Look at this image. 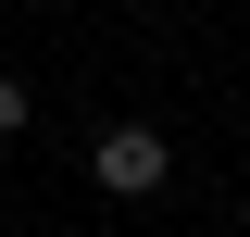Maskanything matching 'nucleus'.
Listing matches in <instances>:
<instances>
[{
	"mask_svg": "<svg viewBox=\"0 0 250 237\" xmlns=\"http://www.w3.org/2000/svg\"><path fill=\"white\" fill-rule=\"evenodd\" d=\"M88 162H100V187H113V200H150V187L175 175V150H163L150 125H100V150H88Z\"/></svg>",
	"mask_w": 250,
	"mask_h": 237,
	"instance_id": "1",
	"label": "nucleus"
}]
</instances>
